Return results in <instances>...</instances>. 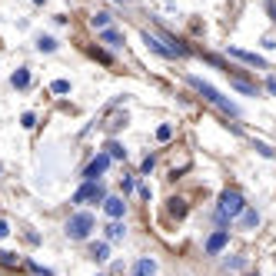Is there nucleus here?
I'll use <instances>...</instances> for the list:
<instances>
[{
	"label": "nucleus",
	"mask_w": 276,
	"mask_h": 276,
	"mask_svg": "<svg viewBox=\"0 0 276 276\" xmlns=\"http://www.w3.org/2000/svg\"><path fill=\"white\" fill-rule=\"evenodd\" d=\"M187 83L193 90H197L200 97L207 100V103H213V107H220L223 113H226V117H240V110H236V103H230V100L223 97L220 90L216 87H210V83H207V80H200V77H193V73H187Z\"/></svg>",
	"instance_id": "1"
},
{
	"label": "nucleus",
	"mask_w": 276,
	"mask_h": 276,
	"mask_svg": "<svg viewBox=\"0 0 276 276\" xmlns=\"http://www.w3.org/2000/svg\"><path fill=\"white\" fill-rule=\"evenodd\" d=\"M246 210V200L240 190H223L220 193V207H216V220L220 223H230V220H240Z\"/></svg>",
	"instance_id": "2"
},
{
	"label": "nucleus",
	"mask_w": 276,
	"mask_h": 276,
	"mask_svg": "<svg viewBox=\"0 0 276 276\" xmlns=\"http://www.w3.org/2000/svg\"><path fill=\"white\" fill-rule=\"evenodd\" d=\"M93 226H97L93 213H73V216L67 220V236L80 243V240H87L90 233H93Z\"/></svg>",
	"instance_id": "3"
},
{
	"label": "nucleus",
	"mask_w": 276,
	"mask_h": 276,
	"mask_svg": "<svg viewBox=\"0 0 276 276\" xmlns=\"http://www.w3.org/2000/svg\"><path fill=\"white\" fill-rule=\"evenodd\" d=\"M107 166H110V153H97L87 163V170H83V180H87V183H97V180L107 173Z\"/></svg>",
	"instance_id": "4"
},
{
	"label": "nucleus",
	"mask_w": 276,
	"mask_h": 276,
	"mask_svg": "<svg viewBox=\"0 0 276 276\" xmlns=\"http://www.w3.org/2000/svg\"><path fill=\"white\" fill-rule=\"evenodd\" d=\"M226 54L236 57V60H243V64L250 67H260V70H266V60L260 54H253V50H243V47H226Z\"/></svg>",
	"instance_id": "5"
},
{
	"label": "nucleus",
	"mask_w": 276,
	"mask_h": 276,
	"mask_svg": "<svg viewBox=\"0 0 276 276\" xmlns=\"http://www.w3.org/2000/svg\"><path fill=\"white\" fill-rule=\"evenodd\" d=\"M226 243H230V230H216V233H210V240H207V253H210V256L223 253V250H226Z\"/></svg>",
	"instance_id": "6"
},
{
	"label": "nucleus",
	"mask_w": 276,
	"mask_h": 276,
	"mask_svg": "<svg viewBox=\"0 0 276 276\" xmlns=\"http://www.w3.org/2000/svg\"><path fill=\"white\" fill-rule=\"evenodd\" d=\"M103 213H107L110 220H123V213H127V203H123V197H107V203H103Z\"/></svg>",
	"instance_id": "7"
},
{
	"label": "nucleus",
	"mask_w": 276,
	"mask_h": 276,
	"mask_svg": "<svg viewBox=\"0 0 276 276\" xmlns=\"http://www.w3.org/2000/svg\"><path fill=\"white\" fill-rule=\"evenodd\" d=\"M143 44L150 47V50H153V54H160V57H166V60H173V50H170V47L163 44V40H160V37H153V33H143Z\"/></svg>",
	"instance_id": "8"
},
{
	"label": "nucleus",
	"mask_w": 276,
	"mask_h": 276,
	"mask_svg": "<svg viewBox=\"0 0 276 276\" xmlns=\"http://www.w3.org/2000/svg\"><path fill=\"white\" fill-rule=\"evenodd\" d=\"M153 273H156V260H150V256L137 260V266H133V276H153Z\"/></svg>",
	"instance_id": "9"
},
{
	"label": "nucleus",
	"mask_w": 276,
	"mask_h": 276,
	"mask_svg": "<svg viewBox=\"0 0 276 276\" xmlns=\"http://www.w3.org/2000/svg\"><path fill=\"white\" fill-rule=\"evenodd\" d=\"M230 87H236L240 93H246V97H260V87H256V83H246V80H240V77H230Z\"/></svg>",
	"instance_id": "10"
},
{
	"label": "nucleus",
	"mask_w": 276,
	"mask_h": 276,
	"mask_svg": "<svg viewBox=\"0 0 276 276\" xmlns=\"http://www.w3.org/2000/svg\"><path fill=\"white\" fill-rule=\"evenodd\" d=\"M240 226H243V230H253V226H260V213H256L253 207H246L243 216H240Z\"/></svg>",
	"instance_id": "11"
},
{
	"label": "nucleus",
	"mask_w": 276,
	"mask_h": 276,
	"mask_svg": "<svg viewBox=\"0 0 276 276\" xmlns=\"http://www.w3.org/2000/svg\"><path fill=\"white\" fill-rule=\"evenodd\" d=\"M10 83H13L17 90H27V87H30V70H27V67H20V70L10 77Z\"/></svg>",
	"instance_id": "12"
},
{
	"label": "nucleus",
	"mask_w": 276,
	"mask_h": 276,
	"mask_svg": "<svg viewBox=\"0 0 276 276\" xmlns=\"http://www.w3.org/2000/svg\"><path fill=\"white\" fill-rule=\"evenodd\" d=\"M93 190H97V183H83V187H80L77 193H73V203H90Z\"/></svg>",
	"instance_id": "13"
},
{
	"label": "nucleus",
	"mask_w": 276,
	"mask_h": 276,
	"mask_svg": "<svg viewBox=\"0 0 276 276\" xmlns=\"http://www.w3.org/2000/svg\"><path fill=\"white\" fill-rule=\"evenodd\" d=\"M90 23H93V30H107V27H110V13H107V10H97L93 17H90Z\"/></svg>",
	"instance_id": "14"
},
{
	"label": "nucleus",
	"mask_w": 276,
	"mask_h": 276,
	"mask_svg": "<svg viewBox=\"0 0 276 276\" xmlns=\"http://www.w3.org/2000/svg\"><path fill=\"white\" fill-rule=\"evenodd\" d=\"M100 40H103V44H110V47H120L123 44V37L117 30H113V27H107V30H100Z\"/></svg>",
	"instance_id": "15"
},
{
	"label": "nucleus",
	"mask_w": 276,
	"mask_h": 276,
	"mask_svg": "<svg viewBox=\"0 0 276 276\" xmlns=\"http://www.w3.org/2000/svg\"><path fill=\"white\" fill-rule=\"evenodd\" d=\"M107 153H110V160H127V150H123V143H117V140L107 143Z\"/></svg>",
	"instance_id": "16"
},
{
	"label": "nucleus",
	"mask_w": 276,
	"mask_h": 276,
	"mask_svg": "<svg viewBox=\"0 0 276 276\" xmlns=\"http://www.w3.org/2000/svg\"><path fill=\"white\" fill-rule=\"evenodd\" d=\"M107 240H123V223L120 220H110V226H107Z\"/></svg>",
	"instance_id": "17"
},
{
	"label": "nucleus",
	"mask_w": 276,
	"mask_h": 276,
	"mask_svg": "<svg viewBox=\"0 0 276 276\" xmlns=\"http://www.w3.org/2000/svg\"><path fill=\"white\" fill-rule=\"evenodd\" d=\"M37 50H40V54H54L57 40H54V37H40V40H37Z\"/></svg>",
	"instance_id": "18"
},
{
	"label": "nucleus",
	"mask_w": 276,
	"mask_h": 276,
	"mask_svg": "<svg viewBox=\"0 0 276 276\" xmlns=\"http://www.w3.org/2000/svg\"><path fill=\"white\" fill-rule=\"evenodd\" d=\"M90 256H93L97 263H103V260L110 256V250H107V243H97V246H93V250H90Z\"/></svg>",
	"instance_id": "19"
},
{
	"label": "nucleus",
	"mask_w": 276,
	"mask_h": 276,
	"mask_svg": "<svg viewBox=\"0 0 276 276\" xmlns=\"http://www.w3.org/2000/svg\"><path fill=\"white\" fill-rule=\"evenodd\" d=\"M50 90H54V93H70V80H54Z\"/></svg>",
	"instance_id": "20"
},
{
	"label": "nucleus",
	"mask_w": 276,
	"mask_h": 276,
	"mask_svg": "<svg viewBox=\"0 0 276 276\" xmlns=\"http://www.w3.org/2000/svg\"><path fill=\"white\" fill-rule=\"evenodd\" d=\"M170 137H173V127H170V123L156 127V140H170Z\"/></svg>",
	"instance_id": "21"
},
{
	"label": "nucleus",
	"mask_w": 276,
	"mask_h": 276,
	"mask_svg": "<svg viewBox=\"0 0 276 276\" xmlns=\"http://www.w3.org/2000/svg\"><path fill=\"white\" fill-rule=\"evenodd\" d=\"M170 213H173V216H183V213H187L183 200H170Z\"/></svg>",
	"instance_id": "22"
},
{
	"label": "nucleus",
	"mask_w": 276,
	"mask_h": 276,
	"mask_svg": "<svg viewBox=\"0 0 276 276\" xmlns=\"http://www.w3.org/2000/svg\"><path fill=\"white\" fill-rule=\"evenodd\" d=\"M153 166H156V156L150 153V156H146V160H143V163H140V173H150Z\"/></svg>",
	"instance_id": "23"
},
{
	"label": "nucleus",
	"mask_w": 276,
	"mask_h": 276,
	"mask_svg": "<svg viewBox=\"0 0 276 276\" xmlns=\"http://www.w3.org/2000/svg\"><path fill=\"white\" fill-rule=\"evenodd\" d=\"M20 123H23V127H27V130H30L33 123H37V117H33V113H23V117H20Z\"/></svg>",
	"instance_id": "24"
},
{
	"label": "nucleus",
	"mask_w": 276,
	"mask_h": 276,
	"mask_svg": "<svg viewBox=\"0 0 276 276\" xmlns=\"http://www.w3.org/2000/svg\"><path fill=\"white\" fill-rule=\"evenodd\" d=\"M0 263H3V266H13V263H17V256H13V253H0Z\"/></svg>",
	"instance_id": "25"
},
{
	"label": "nucleus",
	"mask_w": 276,
	"mask_h": 276,
	"mask_svg": "<svg viewBox=\"0 0 276 276\" xmlns=\"http://www.w3.org/2000/svg\"><path fill=\"white\" fill-rule=\"evenodd\" d=\"M133 187H137V183H133V177H123V193H130Z\"/></svg>",
	"instance_id": "26"
},
{
	"label": "nucleus",
	"mask_w": 276,
	"mask_h": 276,
	"mask_svg": "<svg viewBox=\"0 0 276 276\" xmlns=\"http://www.w3.org/2000/svg\"><path fill=\"white\" fill-rule=\"evenodd\" d=\"M137 193H140L143 200H150V187H146V183H140V187H137Z\"/></svg>",
	"instance_id": "27"
},
{
	"label": "nucleus",
	"mask_w": 276,
	"mask_h": 276,
	"mask_svg": "<svg viewBox=\"0 0 276 276\" xmlns=\"http://www.w3.org/2000/svg\"><path fill=\"white\" fill-rule=\"evenodd\" d=\"M266 90H270V93L276 97V77H270V80H266Z\"/></svg>",
	"instance_id": "28"
},
{
	"label": "nucleus",
	"mask_w": 276,
	"mask_h": 276,
	"mask_svg": "<svg viewBox=\"0 0 276 276\" xmlns=\"http://www.w3.org/2000/svg\"><path fill=\"white\" fill-rule=\"evenodd\" d=\"M7 233H10V226H7V223L0 220V240H3V236H7Z\"/></svg>",
	"instance_id": "29"
},
{
	"label": "nucleus",
	"mask_w": 276,
	"mask_h": 276,
	"mask_svg": "<svg viewBox=\"0 0 276 276\" xmlns=\"http://www.w3.org/2000/svg\"><path fill=\"white\" fill-rule=\"evenodd\" d=\"M33 3H44V0H33Z\"/></svg>",
	"instance_id": "30"
}]
</instances>
